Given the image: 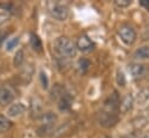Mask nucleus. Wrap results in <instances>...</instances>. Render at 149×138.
I'll return each instance as SVG.
<instances>
[{
  "label": "nucleus",
  "mask_w": 149,
  "mask_h": 138,
  "mask_svg": "<svg viewBox=\"0 0 149 138\" xmlns=\"http://www.w3.org/2000/svg\"><path fill=\"white\" fill-rule=\"evenodd\" d=\"M90 65H91V64H90V61H88L86 58H80V59L78 60V68H79V71H80L81 73H85V72L87 71V68H88Z\"/></svg>",
  "instance_id": "nucleus-16"
},
{
  "label": "nucleus",
  "mask_w": 149,
  "mask_h": 138,
  "mask_svg": "<svg viewBox=\"0 0 149 138\" xmlns=\"http://www.w3.org/2000/svg\"><path fill=\"white\" fill-rule=\"evenodd\" d=\"M57 117L54 112L51 111H48V112H44L42 116H41V122H42V125L44 129H49L50 126H52V124L56 122Z\"/></svg>",
  "instance_id": "nucleus-9"
},
{
  "label": "nucleus",
  "mask_w": 149,
  "mask_h": 138,
  "mask_svg": "<svg viewBox=\"0 0 149 138\" xmlns=\"http://www.w3.org/2000/svg\"><path fill=\"white\" fill-rule=\"evenodd\" d=\"M50 13H51L52 17L56 19V20H58V21H64V20H66V17H68V15H69L68 8H66L65 6H63V5H55V6L51 8Z\"/></svg>",
  "instance_id": "nucleus-4"
},
{
  "label": "nucleus",
  "mask_w": 149,
  "mask_h": 138,
  "mask_svg": "<svg viewBox=\"0 0 149 138\" xmlns=\"http://www.w3.org/2000/svg\"><path fill=\"white\" fill-rule=\"evenodd\" d=\"M30 44H31V48L35 51H41L42 50V42H41L40 37L35 34L30 35Z\"/></svg>",
  "instance_id": "nucleus-14"
},
{
  "label": "nucleus",
  "mask_w": 149,
  "mask_h": 138,
  "mask_svg": "<svg viewBox=\"0 0 149 138\" xmlns=\"http://www.w3.org/2000/svg\"><path fill=\"white\" fill-rule=\"evenodd\" d=\"M14 100V92L7 86L0 87V106H7Z\"/></svg>",
  "instance_id": "nucleus-3"
},
{
  "label": "nucleus",
  "mask_w": 149,
  "mask_h": 138,
  "mask_svg": "<svg viewBox=\"0 0 149 138\" xmlns=\"http://www.w3.org/2000/svg\"><path fill=\"white\" fill-rule=\"evenodd\" d=\"M148 100H149V88L141 89L139 92V94H137V101L141 102V103H143V102H146Z\"/></svg>",
  "instance_id": "nucleus-15"
},
{
  "label": "nucleus",
  "mask_w": 149,
  "mask_h": 138,
  "mask_svg": "<svg viewBox=\"0 0 149 138\" xmlns=\"http://www.w3.org/2000/svg\"><path fill=\"white\" fill-rule=\"evenodd\" d=\"M12 126V122L3 115H0V133L8 131Z\"/></svg>",
  "instance_id": "nucleus-13"
},
{
  "label": "nucleus",
  "mask_w": 149,
  "mask_h": 138,
  "mask_svg": "<svg viewBox=\"0 0 149 138\" xmlns=\"http://www.w3.org/2000/svg\"><path fill=\"white\" fill-rule=\"evenodd\" d=\"M118 121V117L114 112H107V111H104L101 117H100V123L105 126H111L113 124H115Z\"/></svg>",
  "instance_id": "nucleus-8"
},
{
  "label": "nucleus",
  "mask_w": 149,
  "mask_h": 138,
  "mask_svg": "<svg viewBox=\"0 0 149 138\" xmlns=\"http://www.w3.org/2000/svg\"><path fill=\"white\" fill-rule=\"evenodd\" d=\"M134 57L136 59H141V60L148 59L149 58V45H143V46H140L139 49H136Z\"/></svg>",
  "instance_id": "nucleus-11"
},
{
  "label": "nucleus",
  "mask_w": 149,
  "mask_h": 138,
  "mask_svg": "<svg viewBox=\"0 0 149 138\" xmlns=\"http://www.w3.org/2000/svg\"><path fill=\"white\" fill-rule=\"evenodd\" d=\"M116 81L120 86H123L125 82H126V79H125V75L122 72H118V78H116Z\"/></svg>",
  "instance_id": "nucleus-21"
},
{
  "label": "nucleus",
  "mask_w": 149,
  "mask_h": 138,
  "mask_svg": "<svg viewBox=\"0 0 149 138\" xmlns=\"http://www.w3.org/2000/svg\"><path fill=\"white\" fill-rule=\"evenodd\" d=\"M119 35H120V38L122 39V42H125L128 45L133 44L136 39V32H135L134 28L128 24H123L119 28Z\"/></svg>",
  "instance_id": "nucleus-2"
},
{
  "label": "nucleus",
  "mask_w": 149,
  "mask_h": 138,
  "mask_svg": "<svg viewBox=\"0 0 149 138\" xmlns=\"http://www.w3.org/2000/svg\"><path fill=\"white\" fill-rule=\"evenodd\" d=\"M140 5L143 6L144 8L149 9V0H140Z\"/></svg>",
  "instance_id": "nucleus-22"
},
{
  "label": "nucleus",
  "mask_w": 149,
  "mask_h": 138,
  "mask_svg": "<svg viewBox=\"0 0 149 138\" xmlns=\"http://www.w3.org/2000/svg\"><path fill=\"white\" fill-rule=\"evenodd\" d=\"M24 59V55H23V51L22 50H19L16 53H15V57H14V65L15 66H20L22 64Z\"/></svg>",
  "instance_id": "nucleus-18"
},
{
  "label": "nucleus",
  "mask_w": 149,
  "mask_h": 138,
  "mask_svg": "<svg viewBox=\"0 0 149 138\" xmlns=\"http://www.w3.org/2000/svg\"><path fill=\"white\" fill-rule=\"evenodd\" d=\"M128 72L133 78H140L146 73V66L142 64H130L128 65Z\"/></svg>",
  "instance_id": "nucleus-7"
},
{
  "label": "nucleus",
  "mask_w": 149,
  "mask_h": 138,
  "mask_svg": "<svg viewBox=\"0 0 149 138\" xmlns=\"http://www.w3.org/2000/svg\"><path fill=\"white\" fill-rule=\"evenodd\" d=\"M133 103H134V97H133V95H132L130 93H128V94H126V96L122 99V101L119 103V108H120V110H121L122 112H126V111H128V110L132 109Z\"/></svg>",
  "instance_id": "nucleus-10"
},
{
  "label": "nucleus",
  "mask_w": 149,
  "mask_h": 138,
  "mask_svg": "<svg viewBox=\"0 0 149 138\" xmlns=\"http://www.w3.org/2000/svg\"><path fill=\"white\" fill-rule=\"evenodd\" d=\"M40 79H41L42 87L43 88H48V78H47V74L44 72H41L40 73Z\"/></svg>",
  "instance_id": "nucleus-20"
},
{
  "label": "nucleus",
  "mask_w": 149,
  "mask_h": 138,
  "mask_svg": "<svg viewBox=\"0 0 149 138\" xmlns=\"http://www.w3.org/2000/svg\"><path fill=\"white\" fill-rule=\"evenodd\" d=\"M93 46H94L93 42H92L86 35L79 36L78 39H77V43H76V49H79V50L83 51V52L91 51V50L93 49Z\"/></svg>",
  "instance_id": "nucleus-5"
},
{
  "label": "nucleus",
  "mask_w": 149,
  "mask_h": 138,
  "mask_svg": "<svg viewBox=\"0 0 149 138\" xmlns=\"http://www.w3.org/2000/svg\"><path fill=\"white\" fill-rule=\"evenodd\" d=\"M55 51L63 58H71L76 55V45L68 37H58L54 43Z\"/></svg>",
  "instance_id": "nucleus-1"
},
{
  "label": "nucleus",
  "mask_w": 149,
  "mask_h": 138,
  "mask_svg": "<svg viewBox=\"0 0 149 138\" xmlns=\"http://www.w3.org/2000/svg\"><path fill=\"white\" fill-rule=\"evenodd\" d=\"M123 138H134V137H133V136H129V135H128V136H126V137H123Z\"/></svg>",
  "instance_id": "nucleus-23"
},
{
  "label": "nucleus",
  "mask_w": 149,
  "mask_h": 138,
  "mask_svg": "<svg viewBox=\"0 0 149 138\" xmlns=\"http://www.w3.org/2000/svg\"><path fill=\"white\" fill-rule=\"evenodd\" d=\"M132 3V0H115L114 1V5L119 8H123V7H127Z\"/></svg>",
  "instance_id": "nucleus-19"
},
{
  "label": "nucleus",
  "mask_w": 149,
  "mask_h": 138,
  "mask_svg": "<svg viewBox=\"0 0 149 138\" xmlns=\"http://www.w3.org/2000/svg\"><path fill=\"white\" fill-rule=\"evenodd\" d=\"M26 106L22 102H17V103H12L8 109H7V115L10 117H17L20 115H22L26 111Z\"/></svg>",
  "instance_id": "nucleus-6"
},
{
  "label": "nucleus",
  "mask_w": 149,
  "mask_h": 138,
  "mask_svg": "<svg viewBox=\"0 0 149 138\" xmlns=\"http://www.w3.org/2000/svg\"><path fill=\"white\" fill-rule=\"evenodd\" d=\"M141 138H149V136H143V137H141Z\"/></svg>",
  "instance_id": "nucleus-24"
},
{
  "label": "nucleus",
  "mask_w": 149,
  "mask_h": 138,
  "mask_svg": "<svg viewBox=\"0 0 149 138\" xmlns=\"http://www.w3.org/2000/svg\"><path fill=\"white\" fill-rule=\"evenodd\" d=\"M17 43H19V37H12V38H9V39L6 42V50H7V51L13 50V49L17 45Z\"/></svg>",
  "instance_id": "nucleus-17"
},
{
  "label": "nucleus",
  "mask_w": 149,
  "mask_h": 138,
  "mask_svg": "<svg viewBox=\"0 0 149 138\" xmlns=\"http://www.w3.org/2000/svg\"><path fill=\"white\" fill-rule=\"evenodd\" d=\"M58 108H59L61 111H66V110H69V109L71 108V99H70L68 95L63 94V95L61 96V99H59Z\"/></svg>",
  "instance_id": "nucleus-12"
}]
</instances>
